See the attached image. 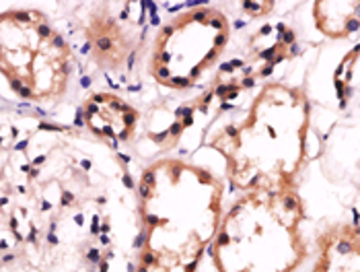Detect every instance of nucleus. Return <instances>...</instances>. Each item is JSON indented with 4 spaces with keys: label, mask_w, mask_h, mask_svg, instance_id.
Returning a JSON list of instances; mask_svg holds the SVG:
<instances>
[{
    "label": "nucleus",
    "mask_w": 360,
    "mask_h": 272,
    "mask_svg": "<svg viewBox=\"0 0 360 272\" xmlns=\"http://www.w3.org/2000/svg\"><path fill=\"white\" fill-rule=\"evenodd\" d=\"M0 70L25 99L62 89L68 79V46L37 11H11L0 17Z\"/></svg>",
    "instance_id": "nucleus-1"
},
{
    "label": "nucleus",
    "mask_w": 360,
    "mask_h": 272,
    "mask_svg": "<svg viewBox=\"0 0 360 272\" xmlns=\"http://www.w3.org/2000/svg\"><path fill=\"white\" fill-rule=\"evenodd\" d=\"M142 260H144V264H153V262H155V256H153V254H144Z\"/></svg>",
    "instance_id": "nucleus-2"
},
{
    "label": "nucleus",
    "mask_w": 360,
    "mask_h": 272,
    "mask_svg": "<svg viewBox=\"0 0 360 272\" xmlns=\"http://www.w3.org/2000/svg\"><path fill=\"white\" fill-rule=\"evenodd\" d=\"M140 272H148V271H146V268H140Z\"/></svg>",
    "instance_id": "nucleus-3"
}]
</instances>
